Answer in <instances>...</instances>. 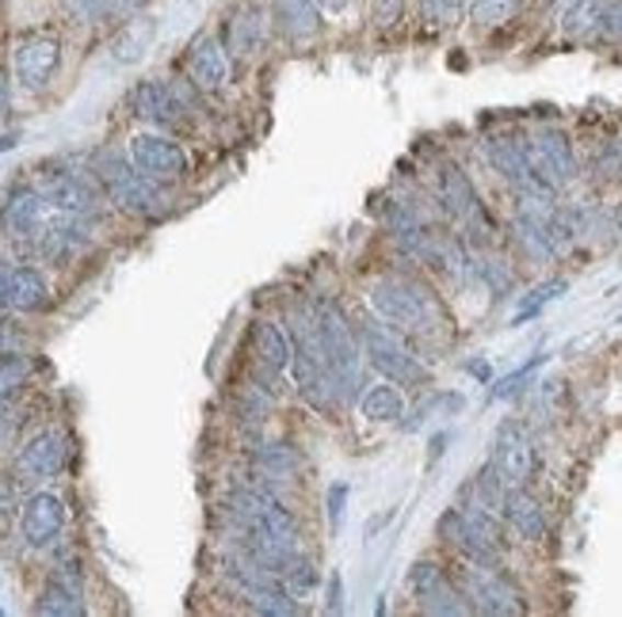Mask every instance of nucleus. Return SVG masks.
Masks as SVG:
<instances>
[{"mask_svg": "<svg viewBox=\"0 0 622 617\" xmlns=\"http://www.w3.org/2000/svg\"><path fill=\"white\" fill-rule=\"evenodd\" d=\"M436 534H440L443 545H451L462 560H474V564H493V568L505 564V545L482 538V534L466 523V515L459 511V503L443 511L440 523H436Z\"/></svg>", "mask_w": 622, "mask_h": 617, "instance_id": "12", "label": "nucleus"}, {"mask_svg": "<svg viewBox=\"0 0 622 617\" xmlns=\"http://www.w3.org/2000/svg\"><path fill=\"white\" fill-rule=\"evenodd\" d=\"M402 8L405 0H371V20L378 23V27H389V23H397Z\"/></svg>", "mask_w": 622, "mask_h": 617, "instance_id": "40", "label": "nucleus"}, {"mask_svg": "<svg viewBox=\"0 0 622 617\" xmlns=\"http://www.w3.org/2000/svg\"><path fill=\"white\" fill-rule=\"evenodd\" d=\"M493 465H497L500 480L508 488H523L531 484L534 477V443L528 435V427L516 420H505L497 427V438H493Z\"/></svg>", "mask_w": 622, "mask_h": 617, "instance_id": "8", "label": "nucleus"}, {"mask_svg": "<svg viewBox=\"0 0 622 617\" xmlns=\"http://www.w3.org/2000/svg\"><path fill=\"white\" fill-rule=\"evenodd\" d=\"M466 370H470V374H474V378L489 381V366H485V363H470V366H466Z\"/></svg>", "mask_w": 622, "mask_h": 617, "instance_id": "46", "label": "nucleus"}, {"mask_svg": "<svg viewBox=\"0 0 622 617\" xmlns=\"http://www.w3.org/2000/svg\"><path fill=\"white\" fill-rule=\"evenodd\" d=\"M317 320H321V335H325V366L337 378V389L344 400L355 397L359 389V343L355 332L348 324V317L340 312V306L332 298H314Z\"/></svg>", "mask_w": 622, "mask_h": 617, "instance_id": "4", "label": "nucleus"}, {"mask_svg": "<svg viewBox=\"0 0 622 617\" xmlns=\"http://www.w3.org/2000/svg\"><path fill=\"white\" fill-rule=\"evenodd\" d=\"M118 0H69V8H73L81 20H103Z\"/></svg>", "mask_w": 622, "mask_h": 617, "instance_id": "41", "label": "nucleus"}, {"mask_svg": "<svg viewBox=\"0 0 622 617\" xmlns=\"http://www.w3.org/2000/svg\"><path fill=\"white\" fill-rule=\"evenodd\" d=\"M134 115L146 118V123L157 126H177L183 123V111H188V95L180 92L169 80H142L131 95Z\"/></svg>", "mask_w": 622, "mask_h": 617, "instance_id": "15", "label": "nucleus"}, {"mask_svg": "<svg viewBox=\"0 0 622 617\" xmlns=\"http://www.w3.org/2000/svg\"><path fill=\"white\" fill-rule=\"evenodd\" d=\"M154 35H157V23L154 20L126 23V27L118 31L115 43H111V54H115V61H123V66H134V61H142V54L149 50Z\"/></svg>", "mask_w": 622, "mask_h": 617, "instance_id": "31", "label": "nucleus"}, {"mask_svg": "<svg viewBox=\"0 0 622 617\" xmlns=\"http://www.w3.org/2000/svg\"><path fill=\"white\" fill-rule=\"evenodd\" d=\"M38 614H50V617H77L84 614V598H81V583L73 580H61V575H50L35 603Z\"/></svg>", "mask_w": 622, "mask_h": 617, "instance_id": "27", "label": "nucleus"}, {"mask_svg": "<svg viewBox=\"0 0 622 617\" xmlns=\"http://www.w3.org/2000/svg\"><path fill=\"white\" fill-rule=\"evenodd\" d=\"M348 492H352V488H348L344 480H337V484H329V492H325V507H329V526H332V530H340V523H344V503H348Z\"/></svg>", "mask_w": 622, "mask_h": 617, "instance_id": "38", "label": "nucleus"}, {"mask_svg": "<svg viewBox=\"0 0 622 617\" xmlns=\"http://www.w3.org/2000/svg\"><path fill=\"white\" fill-rule=\"evenodd\" d=\"M462 8L466 0H420V15L436 27H451V23L462 20Z\"/></svg>", "mask_w": 622, "mask_h": 617, "instance_id": "35", "label": "nucleus"}, {"mask_svg": "<svg viewBox=\"0 0 622 617\" xmlns=\"http://www.w3.org/2000/svg\"><path fill=\"white\" fill-rule=\"evenodd\" d=\"M523 146H528L531 172L539 175L542 183H550L554 191L569 187V183L577 180V153H573L569 134L546 126V130H534L531 138H523Z\"/></svg>", "mask_w": 622, "mask_h": 617, "instance_id": "7", "label": "nucleus"}, {"mask_svg": "<svg viewBox=\"0 0 622 617\" xmlns=\"http://www.w3.org/2000/svg\"><path fill=\"white\" fill-rule=\"evenodd\" d=\"M61 465H66V435L61 431H38L23 443L20 458H15V472H20V480L38 484V480L58 477Z\"/></svg>", "mask_w": 622, "mask_h": 617, "instance_id": "14", "label": "nucleus"}, {"mask_svg": "<svg viewBox=\"0 0 622 617\" xmlns=\"http://www.w3.org/2000/svg\"><path fill=\"white\" fill-rule=\"evenodd\" d=\"M371 306L382 320L412 335H428L443 324V309L425 283L409 275H386L371 286Z\"/></svg>", "mask_w": 622, "mask_h": 617, "instance_id": "1", "label": "nucleus"}, {"mask_svg": "<svg viewBox=\"0 0 622 617\" xmlns=\"http://www.w3.org/2000/svg\"><path fill=\"white\" fill-rule=\"evenodd\" d=\"M482 153L493 164V172H497L500 180L512 183V187H523V183L539 180V175L531 172V160H528V146H523V138H505V134H493V138L482 141Z\"/></svg>", "mask_w": 622, "mask_h": 617, "instance_id": "18", "label": "nucleus"}, {"mask_svg": "<svg viewBox=\"0 0 622 617\" xmlns=\"http://www.w3.org/2000/svg\"><path fill=\"white\" fill-rule=\"evenodd\" d=\"M12 507H15V480L8 472H0V515H8Z\"/></svg>", "mask_w": 622, "mask_h": 617, "instance_id": "42", "label": "nucleus"}, {"mask_svg": "<svg viewBox=\"0 0 622 617\" xmlns=\"http://www.w3.org/2000/svg\"><path fill=\"white\" fill-rule=\"evenodd\" d=\"M329 610H340V575H332V587H329Z\"/></svg>", "mask_w": 622, "mask_h": 617, "instance_id": "45", "label": "nucleus"}, {"mask_svg": "<svg viewBox=\"0 0 622 617\" xmlns=\"http://www.w3.org/2000/svg\"><path fill=\"white\" fill-rule=\"evenodd\" d=\"M188 77L203 92H218L229 84V54L214 35H199L188 50Z\"/></svg>", "mask_w": 622, "mask_h": 617, "instance_id": "16", "label": "nucleus"}, {"mask_svg": "<svg viewBox=\"0 0 622 617\" xmlns=\"http://www.w3.org/2000/svg\"><path fill=\"white\" fill-rule=\"evenodd\" d=\"M569 290V283L565 278H550V283H542V286H534V290L523 298V306L516 309V317H512V324H528L531 317H539L542 306H550L554 298H562V294Z\"/></svg>", "mask_w": 622, "mask_h": 617, "instance_id": "32", "label": "nucleus"}, {"mask_svg": "<svg viewBox=\"0 0 622 617\" xmlns=\"http://www.w3.org/2000/svg\"><path fill=\"white\" fill-rule=\"evenodd\" d=\"M92 175L108 187V195L115 198V206L123 214H134V218H157V214H165V206H169L161 183L142 175L138 168H134V160L123 153H111V149L95 153Z\"/></svg>", "mask_w": 622, "mask_h": 617, "instance_id": "2", "label": "nucleus"}, {"mask_svg": "<svg viewBox=\"0 0 622 617\" xmlns=\"http://www.w3.org/2000/svg\"><path fill=\"white\" fill-rule=\"evenodd\" d=\"M12 61H15V80L27 92H43L61 66V43L54 35H46V31H38V35L20 38Z\"/></svg>", "mask_w": 622, "mask_h": 617, "instance_id": "10", "label": "nucleus"}, {"mask_svg": "<svg viewBox=\"0 0 622 617\" xmlns=\"http://www.w3.org/2000/svg\"><path fill=\"white\" fill-rule=\"evenodd\" d=\"M4 111H8V73L0 66V118H4Z\"/></svg>", "mask_w": 622, "mask_h": 617, "instance_id": "43", "label": "nucleus"}, {"mask_svg": "<svg viewBox=\"0 0 622 617\" xmlns=\"http://www.w3.org/2000/svg\"><path fill=\"white\" fill-rule=\"evenodd\" d=\"M8 278H12V271L0 263V306H8Z\"/></svg>", "mask_w": 622, "mask_h": 617, "instance_id": "44", "label": "nucleus"}, {"mask_svg": "<svg viewBox=\"0 0 622 617\" xmlns=\"http://www.w3.org/2000/svg\"><path fill=\"white\" fill-rule=\"evenodd\" d=\"M275 20L291 43L321 35V0H275Z\"/></svg>", "mask_w": 622, "mask_h": 617, "instance_id": "22", "label": "nucleus"}, {"mask_svg": "<svg viewBox=\"0 0 622 617\" xmlns=\"http://www.w3.org/2000/svg\"><path fill=\"white\" fill-rule=\"evenodd\" d=\"M291 335L283 332L279 324H271V320H257L252 324V358H257L260 370L268 374H283L291 370Z\"/></svg>", "mask_w": 622, "mask_h": 617, "instance_id": "21", "label": "nucleus"}, {"mask_svg": "<svg viewBox=\"0 0 622 617\" xmlns=\"http://www.w3.org/2000/svg\"><path fill=\"white\" fill-rule=\"evenodd\" d=\"M359 340H363V355L371 358V366L382 378L397 381V386H425L428 381V366L420 363V355L405 340V332L389 324V320H382L378 312L359 324Z\"/></svg>", "mask_w": 622, "mask_h": 617, "instance_id": "3", "label": "nucleus"}, {"mask_svg": "<svg viewBox=\"0 0 622 617\" xmlns=\"http://www.w3.org/2000/svg\"><path fill=\"white\" fill-rule=\"evenodd\" d=\"M420 610L432 614V617H462V614H474L462 595V587L454 583V575H440L432 587L420 591Z\"/></svg>", "mask_w": 622, "mask_h": 617, "instance_id": "26", "label": "nucleus"}, {"mask_svg": "<svg viewBox=\"0 0 622 617\" xmlns=\"http://www.w3.org/2000/svg\"><path fill=\"white\" fill-rule=\"evenodd\" d=\"M46 206L50 203H46L38 187H20L0 206V226L12 232V237H35L46 221Z\"/></svg>", "mask_w": 622, "mask_h": 617, "instance_id": "19", "label": "nucleus"}, {"mask_svg": "<svg viewBox=\"0 0 622 617\" xmlns=\"http://www.w3.org/2000/svg\"><path fill=\"white\" fill-rule=\"evenodd\" d=\"M542 363H546V355H534V358H528V363H523L520 370H512V374H508L505 381H500L497 389H493V397H497V400H508V397H516V392L523 389V381H528L531 374L539 370Z\"/></svg>", "mask_w": 622, "mask_h": 617, "instance_id": "37", "label": "nucleus"}, {"mask_svg": "<svg viewBox=\"0 0 622 617\" xmlns=\"http://www.w3.org/2000/svg\"><path fill=\"white\" fill-rule=\"evenodd\" d=\"M363 415L371 423H397L405 415V397L397 389V381L382 378L378 386L363 392Z\"/></svg>", "mask_w": 622, "mask_h": 617, "instance_id": "28", "label": "nucleus"}, {"mask_svg": "<svg viewBox=\"0 0 622 617\" xmlns=\"http://www.w3.org/2000/svg\"><path fill=\"white\" fill-rule=\"evenodd\" d=\"M512 240H516V248H520V252L528 255L531 263H550V260L557 255L546 218H539V214L516 210V218H512Z\"/></svg>", "mask_w": 622, "mask_h": 617, "instance_id": "23", "label": "nucleus"}, {"mask_svg": "<svg viewBox=\"0 0 622 617\" xmlns=\"http://www.w3.org/2000/svg\"><path fill=\"white\" fill-rule=\"evenodd\" d=\"M20 530H23V541L27 545L50 549V545L61 538V530H66V503H61L54 492H35L27 503H23Z\"/></svg>", "mask_w": 622, "mask_h": 617, "instance_id": "13", "label": "nucleus"}, {"mask_svg": "<svg viewBox=\"0 0 622 617\" xmlns=\"http://www.w3.org/2000/svg\"><path fill=\"white\" fill-rule=\"evenodd\" d=\"M608 0H573L562 8V27L569 38H600V20Z\"/></svg>", "mask_w": 622, "mask_h": 617, "instance_id": "29", "label": "nucleus"}, {"mask_svg": "<svg viewBox=\"0 0 622 617\" xmlns=\"http://www.w3.org/2000/svg\"><path fill=\"white\" fill-rule=\"evenodd\" d=\"M23 378H27V358L23 355H0V397H8L12 389H20Z\"/></svg>", "mask_w": 622, "mask_h": 617, "instance_id": "36", "label": "nucleus"}, {"mask_svg": "<svg viewBox=\"0 0 622 617\" xmlns=\"http://www.w3.org/2000/svg\"><path fill=\"white\" fill-rule=\"evenodd\" d=\"M252 477L264 484H291L302 472V454L291 443H260L249 450Z\"/></svg>", "mask_w": 622, "mask_h": 617, "instance_id": "20", "label": "nucleus"}, {"mask_svg": "<svg viewBox=\"0 0 622 617\" xmlns=\"http://www.w3.org/2000/svg\"><path fill=\"white\" fill-rule=\"evenodd\" d=\"M477 275L485 278V286H489L493 294L512 290V267H508L505 260H497V255H482V260H477Z\"/></svg>", "mask_w": 622, "mask_h": 617, "instance_id": "34", "label": "nucleus"}, {"mask_svg": "<svg viewBox=\"0 0 622 617\" xmlns=\"http://www.w3.org/2000/svg\"><path fill=\"white\" fill-rule=\"evenodd\" d=\"M505 523H508V530H512L520 541H542V538H546V530H550L546 507H542L539 495L528 492V484H523V488H508V495H505Z\"/></svg>", "mask_w": 622, "mask_h": 617, "instance_id": "17", "label": "nucleus"}, {"mask_svg": "<svg viewBox=\"0 0 622 617\" xmlns=\"http://www.w3.org/2000/svg\"><path fill=\"white\" fill-rule=\"evenodd\" d=\"M226 35H229L234 58H252V54H260V46H264V12H260L257 4H241L229 15Z\"/></svg>", "mask_w": 622, "mask_h": 617, "instance_id": "24", "label": "nucleus"}, {"mask_svg": "<svg viewBox=\"0 0 622 617\" xmlns=\"http://www.w3.org/2000/svg\"><path fill=\"white\" fill-rule=\"evenodd\" d=\"M436 187H440V206L446 210V218L462 221V226L474 232V240H477V232H482V240L493 237L489 210H485L482 198H477L470 175L462 172L454 160H440V164H436Z\"/></svg>", "mask_w": 622, "mask_h": 617, "instance_id": "6", "label": "nucleus"}, {"mask_svg": "<svg viewBox=\"0 0 622 617\" xmlns=\"http://www.w3.org/2000/svg\"><path fill=\"white\" fill-rule=\"evenodd\" d=\"M271 408H275V392L257 386V381L249 378V386H241L234 400V412L237 420H241V427H264L271 420Z\"/></svg>", "mask_w": 622, "mask_h": 617, "instance_id": "30", "label": "nucleus"}, {"mask_svg": "<svg viewBox=\"0 0 622 617\" xmlns=\"http://www.w3.org/2000/svg\"><path fill=\"white\" fill-rule=\"evenodd\" d=\"M619 146H622V138H619Z\"/></svg>", "mask_w": 622, "mask_h": 617, "instance_id": "48", "label": "nucleus"}, {"mask_svg": "<svg viewBox=\"0 0 622 617\" xmlns=\"http://www.w3.org/2000/svg\"><path fill=\"white\" fill-rule=\"evenodd\" d=\"M38 191L43 198L54 206L58 214H77V218H89L100 206V195H95L92 180L81 172H61V168H46L38 175Z\"/></svg>", "mask_w": 622, "mask_h": 617, "instance_id": "11", "label": "nucleus"}, {"mask_svg": "<svg viewBox=\"0 0 622 617\" xmlns=\"http://www.w3.org/2000/svg\"><path fill=\"white\" fill-rule=\"evenodd\" d=\"M126 157L134 160L142 175L157 183H172V180H183L188 172V157L177 141L161 138V134H134L131 146H126Z\"/></svg>", "mask_w": 622, "mask_h": 617, "instance_id": "9", "label": "nucleus"}, {"mask_svg": "<svg viewBox=\"0 0 622 617\" xmlns=\"http://www.w3.org/2000/svg\"><path fill=\"white\" fill-rule=\"evenodd\" d=\"M50 301V286L35 267H15L8 278V306L20 312H38Z\"/></svg>", "mask_w": 622, "mask_h": 617, "instance_id": "25", "label": "nucleus"}, {"mask_svg": "<svg viewBox=\"0 0 622 617\" xmlns=\"http://www.w3.org/2000/svg\"><path fill=\"white\" fill-rule=\"evenodd\" d=\"M520 8L523 0H474V4H470V20H474L477 27H500V23L512 20Z\"/></svg>", "mask_w": 622, "mask_h": 617, "instance_id": "33", "label": "nucleus"}, {"mask_svg": "<svg viewBox=\"0 0 622 617\" xmlns=\"http://www.w3.org/2000/svg\"><path fill=\"white\" fill-rule=\"evenodd\" d=\"M454 583L466 595L470 610L474 614H489V617H516L523 614V595L512 587V583L500 575V568L493 564H474V560H462L454 568Z\"/></svg>", "mask_w": 622, "mask_h": 617, "instance_id": "5", "label": "nucleus"}, {"mask_svg": "<svg viewBox=\"0 0 622 617\" xmlns=\"http://www.w3.org/2000/svg\"><path fill=\"white\" fill-rule=\"evenodd\" d=\"M600 38L603 43H622V0H608L600 20Z\"/></svg>", "mask_w": 622, "mask_h": 617, "instance_id": "39", "label": "nucleus"}, {"mask_svg": "<svg viewBox=\"0 0 622 617\" xmlns=\"http://www.w3.org/2000/svg\"><path fill=\"white\" fill-rule=\"evenodd\" d=\"M554 4H557V12H562V8H569V4H573V0H554Z\"/></svg>", "mask_w": 622, "mask_h": 617, "instance_id": "47", "label": "nucleus"}]
</instances>
